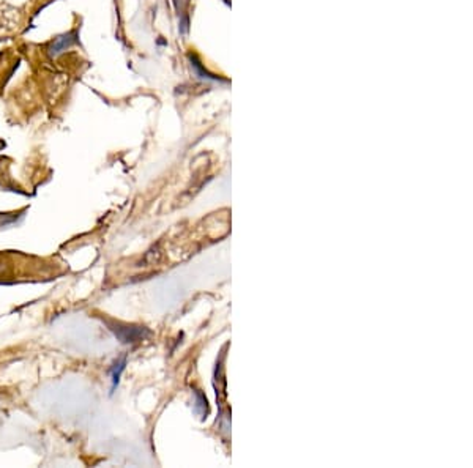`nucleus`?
I'll return each instance as SVG.
<instances>
[{"label":"nucleus","mask_w":473,"mask_h":468,"mask_svg":"<svg viewBox=\"0 0 473 468\" xmlns=\"http://www.w3.org/2000/svg\"><path fill=\"white\" fill-rule=\"evenodd\" d=\"M75 43V33H68V35H63V37H59L57 38L52 45H51V48H49V52H51V55H57V54H60L65 48H68V46H71Z\"/></svg>","instance_id":"2"},{"label":"nucleus","mask_w":473,"mask_h":468,"mask_svg":"<svg viewBox=\"0 0 473 468\" xmlns=\"http://www.w3.org/2000/svg\"><path fill=\"white\" fill-rule=\"evenodd\" d=\"M123 369H125V358H122L120 361H116V364H114V368H112V389L116 388V385L119 383V380H120V374L123 372Z\"/></svg>","instance_id":"3"},{"label":"nucleus","mask_w":473,"mask_h":468,"mask_svg":"<svg viewBox=\"0 0 473 468\" xmlns=\"http://www.w3.org/2000/svg\"><path fill=\"white\" fill-rule=\"evenodd\" d=\"M196 398H197V405H196V408L199 410V413L202 415V416H205L207 413H208V402H207V398L204 396V392H200L199 389H196Z\"/></svg>","instance_id":"4"},{"label":"nucleus","mask_w":473,"mask_h":468,"mask_svg":"<svg viewBox=\"0 0 473 468\" xmlns=\"http://www.w3.org/2000/svg\"><path fill=\"white\" fill-rule=\"evenodd\" d=\"M111 331L116 334V338L123 344H137L140 341H145L152 334L150 330L144 327H134V325H109Z\"/></svg>","instance_id":"1"}]
</instances>
